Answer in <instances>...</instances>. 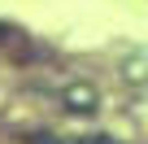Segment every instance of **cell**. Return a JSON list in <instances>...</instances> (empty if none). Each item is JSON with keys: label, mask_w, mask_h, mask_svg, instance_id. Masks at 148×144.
<instances>
[{"label": "cell", "mask_w": 148, "mask_h": 144, "mask_svg": "<svg viewBox=\"0 0 148 144\" xmlns=\"http://www.w3.org/2000/svg\"><path fill=\"white\" fill-rule=\"evenodd\" d=\"M0 35H5V26H0Z\"/></svg>", "instance_id": "1"}]
</instances>
